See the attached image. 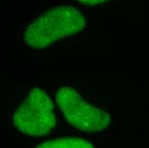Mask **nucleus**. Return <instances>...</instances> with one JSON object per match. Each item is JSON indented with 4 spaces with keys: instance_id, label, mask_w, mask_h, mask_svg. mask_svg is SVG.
Wrapping results in <instances>:
<instances>
[{
    "instance_id": "1",
    "label": "nucleus",
    "mask_w": 149,
    "mask_h": 148,
    "mask_svg": "<svg viewBox=\"0 0 149 148\" xmlns=\"http://www.w3.org/2000/svg\"><path fill=\"white\" fill-rule=\"evenodd\" d=\"M83 14L72 6H58L34 20L24 33L26 44L43 49L85 28Z\"/></svg>"
},
{
    "instance_id": "2",
    "label": "nucleus",
    "mask_w": 149,
    "mask_h": 148,
    "mask_svg": "<svg viewBox=\"0 0 149 148\" xmlns=\"http://www.w3.org/2000/svg\"><path fill=\"white\" fill-rule=\"evenodd\" d=\"M15 128L32 137H43L57 124L54 105L40 88L31 91L12 117Z\"/></svg>"
},
{
    "instance_id": "3",
    "label": "nucleus",
    "mask_w": 149,
    "mask_h": 148,
    "mask_svg": "<svg viewBox=\"0 0 149 148\" xmlns=\"http://www.w3.org/2000/svg\"><path fill=\"white\" fill-rule=\"evenodd\" d=\"M57 103L67 122L77 129L86 132H99L111 123L108 113L93 106L70 88H60L57 92Z\"/></svg>"
},
{
    "instance_id": "4",
    "label": "nucleus",
    "mask_w": 149,
    "mask_h": 148,
    "mask_svg": "<svg viewBox=\"0 0 149 148\" xmlns=\"http://www.w3.org/2000/svg\"><path fill=\"white\" fill-rule=\"evenodd\" d=\"M39 148H92L89 141L78 138H61L48 140L38 146Z\"/></svg>"
},
{
    "instance_id": "5",
    "label": "nucleus",
    "mask_w": 149,
    "mask_h": 148,
    "mask_svg": "<svg viewBox=\"0 0 149 148\" xmlns=\"http://www.w3.org/2000/svg\"><path fill=\"white\" fill-rule=\"evenodd\" d=\"M75 1H77L79 3H81L83 5L93 6V5H98V4L104 3L109 0H75Z\"/></svg>"
}]
</instances>
